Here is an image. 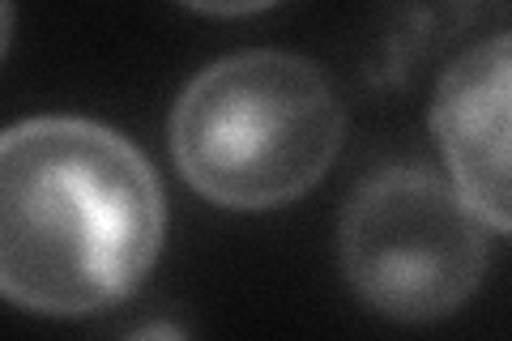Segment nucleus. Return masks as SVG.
Wrapping results in <instances>:
<instances>
[{
  "label": "nucleus",
  "mask_w": 512,
  "mask_h": 341,
  "mask_svg": "<svg viewBox=\"0 0 512 341\" xmlns=\"http://www.w3.org/2000/svg\"><path fill=\"white\" fill-rule=\"evenodd\" d=\"M167 205L116 128L39 116L0 141V290L39 316H90L146 282Z\"/></svg>",
  "instance_id": "nucleus-1"
},
{
  "label": "nucleus",
  "mask_w": 512,
  "mask_h": 341,
  "mask_svg": "<svg viewBox=\"0 0 512 341\" xmlns=\"http://www.w3.org/2000/svg\"><path fill=\"white\" fill-rule=\"evenodd\" d=\"M329 77L291 52H239L201 69L171 111L180 175L227 209H278L312 192L342 150Z\"/></svg>",
  "instance_id": "nucleus-2"
},
{
  "label": "nucleus",
  "mask_w": 512,
  "mask_h": 341,
  "mask_svg": "<svg viewBox=\"0 0 512 341\" xmlns=\"http://www.w3.org/2000/svg\"><path fill=\"white\" fill-rule=\"evenodd\" d=\"M350 290L372 312L406 324L453 316L487 269V226L453 180L389 167L363 180L338 226Z\"/></svg>",
  "instance_id": "nucleus-3"
},
{
  "label": "nucleus",
  "mask_w": 512,
  "mask_h": 341,
  "mask_svg": "<svg viewBox=\"0 0 512 341\" xmlns=\"http://www.w3.org/2000/svg\"><path fill=\"white\" fill-rule=\"evenodd\" d=\"M431 133L461 201L483 226L512 235V35L448 64L431 103Z\"/></svg>",
  "instance_id": "nucleus-4"
}]
</instances>
